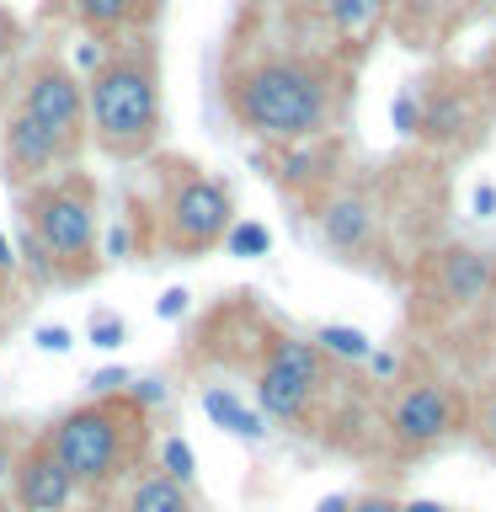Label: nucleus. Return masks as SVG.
<instances>
[{"label": "nucleus", "mask_w": 496, "mask_h": 512, "mask_svg": "<svg viewBox=\"0 0 496 512\" xmlns=\"http://www.w3.org/2000/svg\"><path fill=\"white\" fill-rule=\"evenodd\" d=\"M86 118L107 155H144L160 134V70L150 48L112 54L86 80Z\"/></svg>", "instance_id": "nucleus-1"}, {"label": "nucleus", "mask_w": 496, "mask_h": 512, "mask_svg": "<svg viewBox=\"0 0 496 512\" xmlns=\"http://www.w3.org/2000/svg\"><path fill=\"white\" fill-rule=\"evenodd\" d=\"M235 118L262 139H315L331 118V86L299 59H267L235 80Z\"/></svg>", "instance_id": "nucleus-2"}, {"label": "nucleus", "mask_w": 496, "mask_h": 512, "mask_svg": "<svg viewBox=\"0 0 496 512\" xmlns=\"http://www.w3.org/2000/svg\"><path fill=\"white\" fill-rule=\"evenodd\" d=\"M48 454L64 464L75 486H102L123 464V411L118 406H80L48 432Z\"/></svg>", "instance_id": "nucleus-3"}, {"label": "nucleus", "mask_w": 496, "mask_h": 512, "mask_svg": "<svg viewBox=\"0 0 496 512\" xmlns=\"http://www.w3.org/2000/svg\"><path fill=\"white\" fill-rule=\"evenodd\" d=\"M32 246L48 267L80 272L96 251V208L80 182H59L32 198Z\"/></svg>", "instance_id": "nucleus-4"}, {"label": "nucleus", "mask_w": 496, "mask_h": 512, "mask_svg": "<svg viewBox=\"0 0 496 512\" xmlns=\"http://www.w3.org/2000/svg\"><path fill=\"white\" fill-rule=\"evenodd\" d=\"M320 374H326V352H315V342L304 336H278L256 374V406H262L272 422H299L304 406L320 390Z\"/></svg>", "instance_id": "nucleus-5"}, {"label": "nucleus", "mask_w": 496, "mask_h": 512, "mask_svg": "<svg viewBox=\"0 0 496 512\" xmlns=\"http://www.w3.org/2000/svg\"><path fill=\"white\" fill-rule=\"evenodd\" d=\"M22 112L38 118L43 128H54V134L75 150L80 123H86V86H80L64 64H38L27 80V91H22Z\"/></svg>", "instance_id": "nucleus-6"}, {"label": "nucleus", "mask_w": 496, "mask_h": 512, "mask_svg": "<svg viewBox=\"0 0 496 512\" xmlns=\"http://www.w3.org/2000/svg\"><path fill=\"white\" fill-rule=\"evenodd\" d=\"M230 192L219 182H208V176H187V182H176L171 192V235L182 240L187 251H203L224 240L230 230Z\"/></svg>", "instance_id": "nucleus-7"}, {"label": "nucleus", "mask_w": 496, "mask_h": 512, "mask_svg": "<svg viewBox=\"0 0 496 512\" xmlns=\"http://www.w3.org/2000/svg\"><path fill=\"white\" fill-rule=\"evenodd\" d=\"M454 411L459 406H454V395H448L443 384H411V390L395 400V416H390L395 443H406V448L443 443L448 427H454Z\"/></svg>", "instance_id": "nucleus-8"}, {"label": "nucleus", "mask_w": 496, "mask_h": 512, "mask_svg": "<svg viewBox=\"0 0 496 512\" xmlns=\"http://www.w3.org/2000/svg\"><path fill=\"white\" fill-rule=\"evenodd\" d=\"M70 155V144H64L54 128H43L38 118H27L22 107L6 118V176L11 182H38V176L54 171V160Z\"/></svg>", "instance_id": "nucleus-9"}, {"label": "nucleus", "mask_w": 496, "mask_h": 512, "mask_svg": "<svg viewBox=\"0 0 496 512\" xmlns=\"http://www.w3.org/2000/svg\"><path fill=\"white\" fill-rule=\"evenodd\" d=\"M438 294L454 304V310H475V304H486L496 294V256L491 251H470V246L443 251Z\"/></svg>", "instance_id": "nucleus-10"}, {"label": "nucleus", "mask_w": 496, "mask_h": 512, "mask_svg": "<svg viewBox=\"0 0 496 512\" xmlns=\"http://www.w3.org/2000/svg\"><path fill=\"white\" fill-rule=\"evenodd\" d=\"M16 507L22 512H64L75 502V480L64 475V464L48 448H32L27 459H16Z\"/></svg>", "instance_id": "nucleus-11"}, {"label": "nucleus", "mask_w": 496, "mask_h": 512, "mask_svg": "<svg viewBox=\"0 0 496 512\" xmlns=\"http://www.w3.org/2000/svg\"><path fill=\"white\" fill-rule=\"evenodd\" d=\"M320 235H326L331 251H368V240H374V208H368V198H358V192H342V198L326 203V214H320Z\"/></svg>", "instance_id": "nucleus-12"}, {"label": "nucleus", "mask_w": 496, "mask_h": 512, "mask_svg": "<svg viewBox=\"0 0 496 512\" xmlns=\"http://www.w3.org/2000/svg\"><path fill=\"white\" fill-rule=\"evenodd\" d=\"M326 16L347 43H363V38H374L379 22L390 16V0H326Z\"/></svg>", "instance_id": "nucleus-13"}, {"label": "nucleus", "mask_w": 496, "mask_h": 512, "mask_svg": "<svg viewBox=\"0 0 496 512\" xmlns=\"http://www.w3.org/2000/svg\"><path fill=\"white\" fill-rule=\"evenodd\" d=\"M128 512H192V496H187V486H176V480L155 470L128 486Z\"/></svg>", "instance_id": "nucleus-14"}, {"label": "nucleus", "mask_w": 496, "mask_h": 512, "mask_svg": "<svg viewBox=\"0 0 496 512\" xmlns=\"http://www.w3.org/2000/svg\"><path fill=\"white\" fill-rule=\"evenodd\" d=\"M203 411H208V422H219V427L230 432V438H240V443H256V438H262V416L246 411L230 390H219V384H214V390H203Z\"/></svg>", "instance_id": "nucleus-15"}, {"label": "nucleus", "mask_w": 496, "mask_h": 512, "mask_svg": "<svg viewBox=\"0 0 496 512\" xmlns=\"http://www.w3.org/2000/svg\"><path fill=\"white\" fill-rule=\"evenodd\" d=\"M75 16L91 32H118L139 16V0H75Z\"/></svg>", "instance_id": "nucleus-16"}, {"label": "nucleus", "mask_w": 496, "mask_h": 512, "mask_svg": "<svg viewBox=\"0 0 496 512\" xmlns=\"http://www.w3.org/2000/svg\"><path fill=\"white\" fill-rule=\"evenodd\" d=\"M310 342H315V352H331V358H347V363H363L374 352V342L358 326H320Z\"/></svg>", "instance_id": "nucleus-17"}, {"label": "nucleus", "mask_w": 496, "mask_h": 512, "mask_svg": "<svg viewBox=\"0 0 496 512\" xmlns=\"http://www.w3.org/2000/svg\"><path fill=\"white\" fill-rule=\"evenodd\" d=\"M224 251L240 256V262H256V256H267L272 251V235H267V224H256V219H240L224 230Z\"/></svg>", "instance_id": "nucleus-18"}, {"label": "nucleus", "mask_w": 496, "mask_h": 512, "mask_svg": "<svg viewBox=\"0 0 496 512\" xmlns=\"http://www.w3.org/2000/svg\"><path fill=\"white\" fill-rule=\"evenodd\" d=\"M464 118H470V107H464L459 96H432V102L422 107V128H427V134H459Z\"/></svg>", "instance_id": "nucleus-19"}, {"label": "nucleus", "mask_w": 496, "mask_h": 512, "mask_svg": "<svg viewBox=\"0 0 496 512\" xmlns=\"http://www.w3.org/2000/svg\"><path fill=\"white\" fill-rule=\"evenodd\" d=\"M160 475L176 480V486H187L192 475H198V459H192V448L182 438H166L160 443Z\"/></svg>", "instance_id": "nucleus-20"}, {"label": "nucleus", "mask_w": 496, "mask_h": 512, "mask_svg": "<svg viewBox=\"0 0 496 512\" xmlns=\"http://www.w3.org/2000/svg\"><path fill=\"white\" fill-rule=\"evenodd\" d=\"M91 342L102 347V352H118L128 342V326H123V315H91Z\"/></svg>", "instance_id": "nucleus-21"}, {"label": "nucleus", "mask_w": 496, "mask_h": 512, "mask_svg": "<svg viewBox=\"0 0 496 512\" xmlns=\"http://www.w3.org/2000/svg\"><path fill=\"white\" fill-rule=\"evenodd\" d=\"M390 123L400 128V134H422V102H416V96H395Z\"/></svg>", "instance_id": "nucleus-22"}, {"label": "nucleus", "mask_w": 496, "mask_h": 512, "mask_svg": "<svg viewBox=\"0 0 496 512\" xmlns=\"http://www.w3.org/2000/svg\"><path fill=\"white\" fill-rule=\"evenodd\" d=\"M38 347L43 352H70L75 336H70V326H38Z\"/></svg>", "instance_id": "nucleus-23"}, {"label": "nucleus", "mask_w": 496, "mask_h": 512, "mask_svg": "<svg viewBox=\"0 0 496 512\" xmlns=\"http://www.w3.org/2000/svg\"><path fill=\"white\" fill-rule=\"evenodd\" d=\"M187 288H166V294H160V304H155V315L160 320H176V315H187Z\"/></svg>", "instance_id": "nucleus-24"}, {"label": "nucleus", "mask_w": 496, "mask_h": 512, "mask_svg": "<svg viewBox=\"0 0 496 512\" xmlns=\"http://www.w3.org/2000/svg\"><path fill=\"white\" fill-rule=\"evenodd\" d=\"M123 384H128L123 368H102V374H91V395H118Z\"/></svg>", "instance_id": "nucleus-25"}, {"label": "nucleus", "mask_w": 496, "mask_h": 512, "mask_svg": "<svg viewBox=\"0 0 496 512\" xmlns=\"http://www.w3.org/2000/svg\"><path fill=\"white\" fill-rule=\"evenodd\" d=\"M347 512H400L395 496H358V502H347Z\"/></svg>", "instance_id": "nucleus-26"}, {"label": "nucleus", "mask_w": 496, "mask_h": 512, "mask_svg": "<svg viewBox=\"0 0 496 512\" xmlns=\"http://www.w3.org/2000/svg\"><path fill=\"white\" fill-rule=\"evenodd\" d=\"M16 475V448H11V438H6V427H0V486Z\"/></svg>", "instance_id": "nucleus-27"}, {"label": "nucleus", "mask_w": 496, "mask_h": 512, "mask_svg": "<svg viewBox=\"0 0 496 512\" xmlns=\"http://www.w3.org/2000/svg\"><path fill=\"white\" fill-rule=\"evenodd\" d=\"M480 438H486V448L496 454V395L486 400V411H480Z\"/></svg>", "instance_id": "nucleus-28"}, {"label": "nucleus", "mask_w": 496, "mask_h": 512, "mask_svg": "<svg viewBox=\"0 0 496 512\" xmlns=\"http://www.w3.org/2000/svg\"><path fill=\"white\" fill-rule=\"evenodd\" d=\"M470 203H475V214H480V219H491V214H496V187H475V198H470Z\"/></svg>", "instance_id": "nucleus-29"}, {"label": "nucleus", "mask_w": 496, "mask_h": 512, "mask_svg": "<svg viewBox=\"0 0 496 512\" xmlns=\"http://www.w3.org/2000/svg\"><path fill=\"white\" fill-rule=\"evenodd\" d=\"M368 363H374V374H395V358H390V352H368Z\"/></svg>", "instance_id": "nucleus-30"}, {"label": "nucleus", "mask_w": 496, "mask_h": 512, "mask_svg": "<svg viewBox=\"0 0 496 512\" xmlns=\"http://www.w3.org/2000/svg\"><path fill=\"white\" fill-rule=\"evenodd\" d=\"M0 272H16V251H11L6 235H0Z\"/></svg>", "instance_id": "nucleus-31"}, {"label": "nucleus", "mask_w": 496, "mask_h": 512, "mask_svg": "<svg viewBox=\"0 0 496 512\" xmlns=\"http://www.w3.org/2000/svg\"><path fill=\"white\" fill-rule=\"evenodd\" d=\"M107 251L123 256V251H128V230H112V235H107Z\"/></svg>", "instance_id": "nucleus-32"}, {"label": "nucleus", "mask_w": 496, "mask_h": 512, "mask_svg": "<svg viewBox=\"0 0 496 512\" xmlns=\"http://www.w3.org/2000/svg\"><path fill=\"white\" fill-rule=\"evenodd\" d=\"M347 502H352V496H326V502H320L315 512H347Z\"/></svg>", "instance_id": "nucleus-33"}, {"label": "nucleus", "mask_w": 496, "mask_h": 512, "mask_svg": "<svg viewBox=\"0 0 496 512\" xmlns=\"http://www.w3.org/2000/svg\"><path fill=\"white\" fill-rule=\"evenodd\" d=\"M400 512H448V507H443V502H406Z\"/></svg>", "instance_id": "nucleus-34"}, {"label": "nucleus", "mask_w": 496, "mask_h": 512, "mask_svg": "<svg viewBox=\"0 0 496 512\" xmlns=\"http://www.w3.org/2000/svg\"><path fill=\"white\" fill-rule=\"evenodd\" d=\"M11 38H16V27L6 22V16H0V54H6V48H11Z\"/></svg>", "instance_id": "nucleus-35"}, {"label": "nucleus", "mask_w": 496, "mask_h": 512, "mask_svg": "<svg viewBox=\"0 0 496 512\" xmlns=\"http://www.w3.org/2000/svg\"><path fill=\"white\" fill-rule=\"evenodd\" d=\"M0 512H16V507H11V502H6V496H0Z\"/></svg>", "instance_id": "nucleus-36"}, {"label": "nucleus", "mask_w": 496, "mask_h": 512, "mask_svg": "<svg viewBox=\"0 0 496 512\" xmlns=\"http://www.w3.org/2000/svg\"><path fill=\"white\" fill-rule=\"evenodd\" d=\"M475 6H496V0H475Z\"/></svg>", "instance_id": "nucleus-37"}]
</instances>
